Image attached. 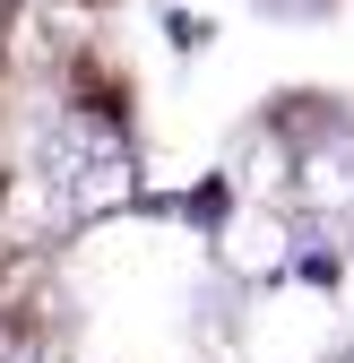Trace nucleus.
I'll return each instance as SVG.
<instances>
[{"label":"nucleus","mask_w":354,"mask_h":363,"mask_svg":"<svg viewBox=\"0 0 354 363\" xmlns=\"http://www.w3.org/2000/svg\"><path fill=\"white\" fill-rule=\"evenodd\" d=\"M43 182H52V199H61V216L69 225H96V216H113L130 191H139V173H130V139L104 121V113H61V130H52V147H43Z\"/></svg>","instance_id":"obj_1"},{"label":"nucleus","mask_w":354,"mask_h":363,"mask_svg":"<svg viewBox=\"0 0 354 363\" xmlns=\"http://www.w3.org/2000/svg\"><path fill=\"white\" fill-rule=\"evenodd\" d=\"M294 199L312 216H354V121H329L294 156Z\"/></svg>","instance_id":"obj_2"},{"label":"nucleus","mask_w":354,"mask_h":363,"mask_svg":"<svg viewBox=\"0 0 354 363\" xmlns=\"http://www.w3.org/2000/svg\"><path fill=\"white\" fill-rule=\"evenodd\" d=\"M346 363H354V346H346Z\"/></svg>","instance_id":"obj_3"}]
</instances>
